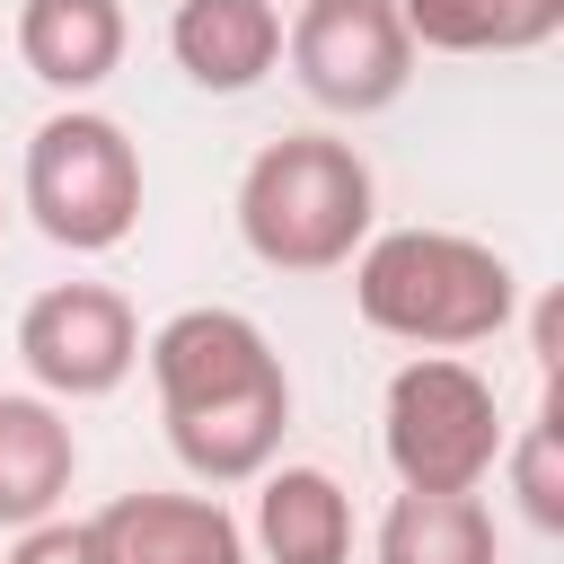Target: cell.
Masks as SVG:
<instances>
[{"label":"cell","instance_id":"15","mask_svg":"<svg viewBox=\"0 0 564 564\" xmlns=\"http://www.w3.org/2000/svg\"><path fill=\"white\" fill-rule=\"evenodd\" d=\"M379 564H502V538L476 494H397L379 520Z\"/></svg>","mask_w":564,"mask_h":564},{"label":"cell","instance_id":"4","mask_svg":"<svg viewBox=\"0 0 564 564\" xmlns=\"http://www.w3.org/2000/svg\"><path fill=\"white\" fill-rule=\"evenodd\" d=\"M26 212L70 256L123 247L132 220H141V150H132V132L115 115H88V106L35 123V141H26Z\"/></svg>","mask_w":564,"mask_h":564},{"label":"cell","instance_id":"9","mask_svg":"<svg viewBox=\"0 0 564 564\" xmlns=\"http://www.w3.org/2000/svg\"><path fill=\"white\" fill-rule=\"evenodd\" d=\"M167 53L194 88L238 97L282 62V9L273 0H176L167 18Z\"/></svg>","mask_w":564,"mask_h":564},{"label":"cell","instance_id":"3","mask_svg":"<svg viewBox=\"0 0 564 564\" xmlns=\"http://www.w3.org/2000/svg\"><path fill=\"white\" fill-rule=\"evenodd\" d=\"M388 467L405 494H476L502 449H511V423H502V397L485 370H467L458 352H414L397 379H388Z\"/></svg>","mask_w":564,"mask_h":564},{"label":"cell","instance_id":"17","mask_svg":"<svg viewBox=\"0 0 564 564\" xmlns=\"http://www.w3.org/2000/svg\"><path fill=\"white\" fill-rule=\"evenodd\" d=\"M9 564H115V555H106L97 520H35V529H18Z\"/></svg>","mask_w":564,"mask_h":564},{"label":"cell","instance_id":"2","mask_svg":"<svg viewBox=\"0 0 564 564\" xmlns=\"http://www.w3.org/2000/svg\"><path fill=\"white\" fill-rule=\"evenodd\" d=\"M379 212L370 159L335 132H282L238 176V238L273 273H335L361 256Z\"/></svg>","mask_w":564,"mask_h":564},{"label":"cell","instance_id":"7","mask_svg":"<svg viewBox=\"0 0 564 564\" xmlns=\"http://www.w3.org/2000/svg\"><path fill=\"white\" fill-rule=\"evenodd\" d=\"M141 352H150L159 414H203V405H229V397L282 379V352H273L264 326L238 317V308H176Z\"/></svg>","mask_w":564,"mask_h":564},{"label":"cell","instance_id":"6","mask_svg":"<svg viewBox=\"0 0 564 564\" xmlns=\"http://www.w3.org/2000/svg\"><path fill=\"white\" fill-rule=\"evenodd\" d=\"M18 361L44 397H115L141 361V317L106 282H53L18 317Z\"/></svg>","mask_w":564,"mask_h":564},{"label":"cell","instance_id":"11","mask_svg":"<svg viewBox=\"0 0 564 564\" xmlns=\"http://www.w3.org/2000/svg\"><path fill=\"white\" fill-rule=\"evenodd\" d=\"M79 476V441L53 397H0V529H35L62 511Z\"/></svg>","mask_w":564,"mask_h":564},{"label":"cell","instance_id":"12","mask_svg":"<svg viewBox=\"0 0 564 564\" xmlns=\"http://www.w3.org/2000/svg\"><path fill=\"white\" fill-rule=\"evenodd\" d=\"M18 62L44 88H62V97L115 79V62H123V0H26L18 9Z\"/></svg>","mask_w":564,"mask_h":564},{"label":"cell","instance_id":"1","mask_svg":"<svg viewBox=\"0 0 564 564\" xmlns=\"http://www.w3.org/2000/svg\"><path fill=\"white\" fill-rule=\"evenodd\" d=\"M352 308L370 335H397L414 352H467L494 344L520 308V273L458 229H388L352 256Z\"/></svg>","mask_w":564,"mask_h":564},{"label":"cell","instance_id":"8","mask_svg":"<svg viewBox=\"0 0 564 564\" xmlns=\"http://www.w3.org/2000/svg\"><path fill=\"white\" fill-rule=\"evenodd\" d=\"M97 538L115 564H247V538L212 494H115Z\"/></svg>","mask_w":564,"mask_h":564},{"label":"cell","instance_id":"13","mask_svg":"<svg viewBox=\"0 0 564 564\" xmlns=\"http://www.w3.org/2000/svg\"><path fill=\"white\" fill-rule=\"evenodd\" d=\"M256 546L273 564H352V502L326 467H273L256 494Z\"/></svg>","mask_w":564,"mask_h":564},{"label":"cell","instance_id":"5","mask_svg":"<svg viewBox=\"0 0 564 564\" xmlns=\"http://www.w3.org/2000/svg\"><path fill=\"white\" fill-rule=\"evenodd\" d=\"M282 53H291V79L326 115H379L414 79V35L397 0H300Z\"/></svg>","mask_w":564,"mask_h":564},{"label":"cell","instance_id":"14","mask_svg":"<svg viewBox=\"0 0 564 564\" xmlns=\"http://www.w3.org/2000/svg\"><path fill=\"white\" fill-rule=\"evenodd\" d=\"M423 53H538L564 35V0H397Z\"/></svg>","mask_w":564,"mask_h":564},{"label":"cell","instance_id":"16","mask_svg":"<svg viewBox=\"0 0 564 564\" xmlns=\"http://www.w3.org/2000/svg\"><path fill=\"white\" fill-rule=\"evenodd\" d=\"M511 458V494H520V511H529V529H564V397H555V379H546V397H538V414L520 423V449H502Z\"/></svg>","mask_w":564,"mask_h":564},{"label":"cell","instance_id":"10","mask_svg":"<svg viewBox=\"0 0 564 564\" xmlns=\"http://www.w3.org/2000/svg\"><path fill=\"white\" fill-rule=\"evenodd\" d=\"M282 432H291V370L264 379V388H247V397H229V405L167 414V449H176L185 476H203V485H247V476H264L273 449H282Z\"/></svg>","mask_w":564,"mask_h":564}]
</instances>
